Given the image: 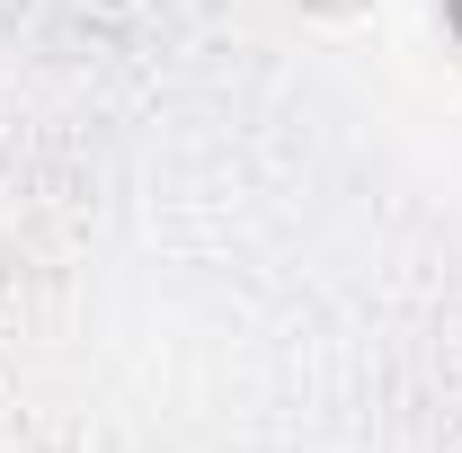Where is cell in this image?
I'll return each mask as SVG.
<instances>
[{
    "mask_svg": "<svg viewBox=\"0 0 462 453\" xmlns=\"http://www.w3.org/2000/svg\"><path fill=\"white\" fill-rule=\"evenodd\" d=\"M454 18H462V0H454Z\"/></svg>",
    "mask_w": 462,
    "mask_h": 453,
    "instance_id": "cell-1",
    "label": "cell"
}]
</instances>
